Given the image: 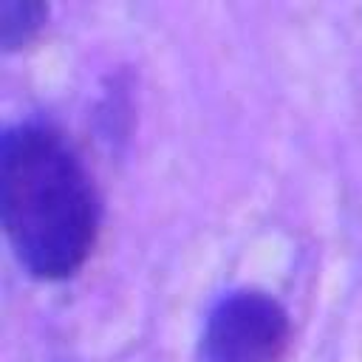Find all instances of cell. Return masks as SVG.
<instances>
[{
	"label": "cell",
	"instance_id": "1",
	"mask_svg": "<svg viewBox=\"0 0 362 362\" xmlns=\"http://www.w3.org/2000/svg\"><path fill=\"white\" fill-rule=\"evenodd\" d=\"M0 218L11 255L37 280H71L90 260L102 232L99 192L82 156L54 124L6 127Z\"/></svg>",
	"mask_w": 362,
	"mask_h": 362
},
{
	"label": "cell",
	"instance_id": "2",
	"mask_svg": "<svg viewBox=\"0 0 362 362\" xmlns=\"http://www.w3.org/2000/svg\"><path fill=\"white\" fill-rule=\"evenodd\" d=\"M291 314L269 291L232 288L212 303L195 362H280L291 348Z\"/></svg>",
	"mask_w": 362,
	"mask_h": 362
},
{
	"label": "cell",
	"instance_id": "3",
	"mask_svg": "<svg viewBox=\"0 0 362 362\" xmlns=\"http://www.w3.org/2000/svg\"><path fill=\"white\" fill-rule=\"evenodd\" d=\"M48 20V6L37 0H6L0 6V45L20 51L40 37Z\"/></svg>",
	"mask_w": 362,
	"mask_h": 362
}]
</instances>
